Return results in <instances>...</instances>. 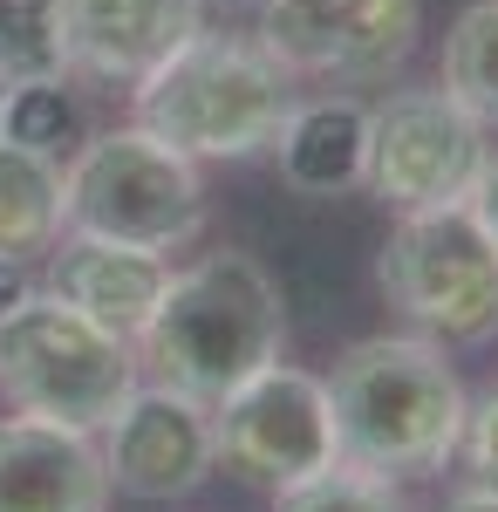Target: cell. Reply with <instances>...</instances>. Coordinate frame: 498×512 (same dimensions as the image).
<instances>
[{"label": "cell", "instance_id": "obj_3", "mask_svg": "<svg viewBox=\"0 0 498 512\" xmlns=\"http://www.w3.org/2000/svg\"><path fill=\"white\" fill-rule=\"evenodd\" d=\"M280 349H287L280 287L239 246H219L192 267H178L151 328L137 335V362L157 383L198 396V403H219L226 390H239Z\"/></svg>", "mask_w": 498, "mask_h": 512}, {"label": "cell", "instance_id": "obj_2", "mask_svg": "<svg viewBox=\"0 0 498 512\" xmlns=\"http://www.w3.org/2000/svg\"><path fill=\"white\" fill-rule=\"evenodd\" d=\"M328 410L342 437V465L376 478L444 472L464 431V383L444 342L430 335H369L335 362Z\"/></svg>", "mask_w": 498, "mask_h": 512}, {"label": "cell", "instance_id": "obj_15", "mask_svg": "<svg viewBox=\"0 0 498 512\" xmlns=\"http://www.w3.org/2000/svg\"><path fill=\"white\" fill-rule=\"evenodd\" d=\"M62 239V158L0 137V253L35 260Z\"/></svg>", "mask_w": 498, "mask_h": 512}, {"label": "cell", "instance_id": "obj_20", "mask_svg": "<svg viewBox=\"0 0 498 512\" xmlns=\"http://www.w3.org/2000/svg\"><path fill=\"white\" fill-rule=\"evenodd\" d=\"M471 485H492L498 492V383H485L478 396H464V431H458V451Z\"/></svg>", "mask_w": 498, "mask_h": 512}, {"label": "cell", "instance_id": "obj_6", "mask_svg": "<svg viewBox=\"0 0 498 512\" xmlns=\"http://www.w3.org/2000/svg\"><path fill=\"white\" fill-rule=\"evenodd\" d=\"M376 287L417 335L444 349H485L498 335V246L471 205L396 212L376 253Z\"/></svg>", "mask_w": 498, "mask_h": 512}, {"label": "cell", "instance_id": "obj_5", "mask_svg": "<svg viewBox=\"0 0 498 512\" xmlns=\"http://www.w3.org/2000/svg\"><path fill=\"white\" fill-rule=\"evenodd\" d=\"M62 233L178 253L205 233V178L144 123L89 130V144L62 164Z\"/></svg>", "mask_w": 498, "mask_h": 512}, {"label": "cell", "instance_id": "obj_1", "mask_svg": "<svg viewBox=\"0 0 498 512\" xmlns=\"http://www.w3.org/2000/svg\"><path fill=\"white\" fill-rule=\"evenodd\" d=\"M294 96V76L260 48V35L198 28L144 82H130V123L192 164H246L273 151Z\"/></svg>", "mask_w": 498, "mask_h": 512}, {"label": "cell", "instance_id": "obj_13", "mask_svg": "<svg viewBox=\"0 0 498 512\" xmlns=\"http://www.w3.org/2000/svg\"><path fill=\"white\" fill-rule=\"evenodd\" d=\"M0 512H110L96 437L41 417H0Z\"/></svg>", "mask_w": 498, "mask_h": 512}, {"label": "cell", "instance_id": "obj_9", "mask_svg": "<svg viewBox=\"0 0 498 512\" xmlns=\"http://www.w3.org/2000/svg\"><path fill=\"white\" fill-rule=\"evenodd\" d=\"M253 35L301 82H389L423 35V0H253Z\"/></svg>", "mask_w": 498, "mask_h": 512}, {"label": "cell", "instance_id": "obj_21", "mask_svg": "<svg viewBox=\"0 0 498 512\" xmlns=\"http://www.w3.org/2000/svg\"><path fill=\"white\" fill-rule=\"evenodd\" d=\"M464 205H471V219L485 226V239L498 246V151L485 158V171H478V185H471V198H464Z\"/></svg>", "mask_w": 498, "mask_h": 512}, {"label": "cell", "instance_id": "obj_4", "mask_svg": "<svg viewBox=\"0 0 498 512\" xmlns=\"http://www.w3.org/2000/svg\"><path fill=\"white\" fill-rule=\"evenodd\" d=\"M137 383H144L137 342L96 328L48 287H35L21 308L0 315V396L14 403V417L96 437Z\"/></svg>", "mask_w": 498, "mask_h": 512}, {"label": "cell", "instance_id": "obj_19", "mask_svg": "<svg viewBox=\"0 0 498 512\" xmlns=\"http://www.w3.org/2000/svg\"><path fill=\"white\" fill-rule=\"evenodd\" d=\"M280 512H410L396 499V485L376 472H355V465H335V472L307 478L301 492H287Z\"/></svg>", "mask_w": 498, "mask_h": 512}, {"label": "cell", "instance_id": "obj_24", "mask_svg": "<svg viewBox=\"0 0 498 512\" xmlns=\"http://www.w3.org/2000/svg\"><path fill=\"white\" fill-rule=\"evenodd\" d=\"M0 96H7V89H0Z\"/></svg>", "mask_w": 498, "mask_h": 512}, {"label": "cell", "instance_id": "obj_17", "mask_svg": "<svg viewBox=\"0 0 498 512\" xmlns=\"http://www.w3.org/2000/svg\"><path fill=\"white\" fill-rule=\"evenodd\" d=\"M69 76L62 0H0V89Z\"/></svg>", "mask_w": 498, "mask_h": 512}, {"label": "cell", "instance_id": "obj_16", "mask_svg": "<svg viewBox=\"0 0 498 512\" xmlns=\"http://www.w3.org/2000/svg\"><path fill=\"white\" fill-rule=\"evenodd\" d=\"M76 76H55V82H21L0 96V137L7 144H28L41 158H76L89 144V117H82V96L69 89Z\"/></svg>", "mask_w": 498, "mask_h": 512}, {"label": "cell", "instance_id": "obj_11", "mask_svg": "<svg viewBox=\"0 0 498 512\" xmlns=\"http://www.w3.org/2000/svg\"><path fill=\"white\" fill-rule=\"evenodd\" d=\"M62 28H69V76L130 89L185 35L205 28V0H62Z\"/></svg>", "mask_w": 498, "mask_h": 512}, {"label": "cell", "instance_id": "obj_8", "mask_svg": "<svg viewBox=\"0 0 498 512\" xmlns=\"http://www.w3.org/2000/svg\"><path fill=\"white\" fill-rule=\"evenodd\" d=\"M492 130L464 110L444 82L423 89H389L369 103V171L362 185L389 212H430V205H464L478 171L492 158Z\"/></svg>", "mask_w": 498, "mask_h": 512}, {"label": "cell", "instance_id": "obj_7", "mask_svg": "<svg viewBox=\"0 0 498 512\" xmlns=\"http://www.w3.org/2000/svg\"><path fill=\"white\" fill-rule=\"evenodd\" d=\"M212 437H219V458L232 472L246 485H260V492H273V499H287L307 478L342 465L328 383L314 369L280 362V355L212 403Z\"/></svg>", "mask_w": 498, "mask_h": 512}, {"label": "cell", "instance_id": "obj_22", "mask_svg": "<svg viewBox=\"0 0 498 512\" xmlns=\"http://www.w3.org/2000/svg\"><path fill=\"white\" fill-rule=\"evenodd\" d=\"M28 294H35V280H28V260H7V253H0V315H7V308H21Z\"/></svg>", "mask_w": 498, "mask_h": 512}, {"label": "cell", "instance_id": "obj_12", "mask_svg": "<svg viewBox=\"0 0 498 512\" xmlns=\"http://www.w3.org/2000/svg\"><path fill=\"white\" fill-rule=\"evenodd\" d=\"M164 287H171V253L96 239V233H62L48 246V294H62L76 315H89L96 328H110L123 342H137L151 328Z\"/></svg>", "mask_w": 498, "mask_h": 512}, {"label": "cell", "instance_id": "obj_14", "mask_svg": "<svg viewBox=\"0 0 498 512\" xmlns=\"http://www.w3.org/2000/svg\"><path fill=\"white\" fill-rule=\"evenodd\" d=\"M273 164L280 178L307 198L355 192L369 171V103L348 89H321V96H294V110L273 137Z\"/></svg>", "mask_w": 498, "mask_h": 512}, {"label": "cell", "instance_id": "obj_10", "mask_svg": "<svg viewBox=\"0 0 498 512\" xmlns=\"http://www.w3.org/2000/svg\"><path fill=\"white\" fill-rule=\"evenodd\" d=\"M110 492L144 499V506H171L192 499L219 465V437H212V403L171 390V383H137L116 403V417L96 431Z\"/></svg>", "mask_w": 498, "mask_h": 512}, {"label": "cell", "instance_id": "obj_23", "mask_svg": "<svg viewBox=\"0 0 498 512\" xmlns=\"http://www.w3.org/2000/svg\"><path fill=\"white\" fill-rule=\"evenodd\" d=\"M444 512H498V492L492 485H464V492L444 499Z\"/></svg>", "mask_w": 498, "mask_h": 512}, {"label": "cell", "instance_id": "obj_18", "mask_svg": "<svg viewBox=\"0 0 498 512\" xmlns=\"http://www.w3.org/2000/svg\"><path fill=\"white\" fill-rule=\"evenodd\" d=\"M437 82L485 130H498V0H478V7H464L458 21H451V35H444V76Z\"/></svg>", "mask_w": 498, "mask_h": 512}]
</instances>
